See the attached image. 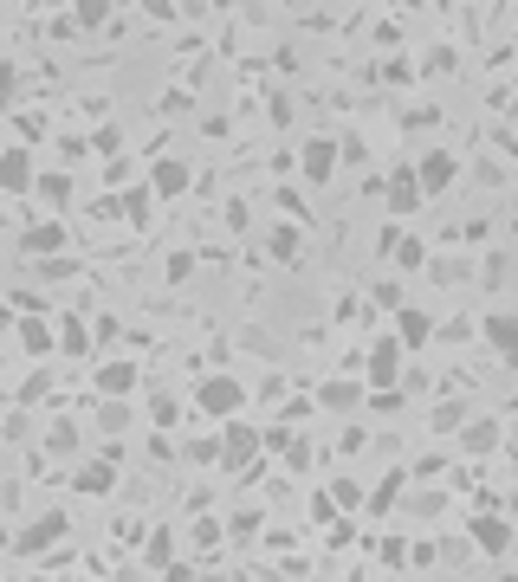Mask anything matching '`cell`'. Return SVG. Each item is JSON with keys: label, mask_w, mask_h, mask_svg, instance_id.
<instances>
[{"label": "cell", "mask_w": 518, "mask_h": 582, "mask_svg": "<svg viewBox=\"0 0 518 582\" xmlns=\"http://www.w3.org/2000/svg\"><path fill=\"white\" fill-rule=\"evenodd\" d=\"M421 201H428V194H421V182H415V162H402V169L383 182V207H389L395 220H415Z\"/></svg>", "instance_id": "52a82bcc"}, {"label": "cell", "mask_w": 518, "mask_h": 582, "mask_svg": "<svg viewBox=\"0 0 518 582\" xmlns=\"http://www.w3.org/2000/svg\"><path fill=\"white\" fill-rule=\"evenodd\" d=\"M460 421H467V401H441V408L428 414V427H434V434H460Z\"/></svg>", "instance_id": "603a6c76"}, {"label": "cell", "mask_w": 518, "mask_h": 582, "mask_svg": "<svg viewBox=\"0 0 518 582\" xmlns=\"http://www.w3.org/2000/svg\"><path fill=\"white\" fill-rule=\"evenodd\" d=\"M59 343H65V356H85V324H78V317H65V324H59Z\"/></svg>", "instance_id": "f546056e"}, {"label": "cell", "mask_w": 518, "mask_h": 582, "mask_svg": "<svg viewBox=\"0 0 518 582\" xmlns=\"http://www.w3.org/2000/svg\"><path fill=\"white\" fill-rule=\"evenodd\" d=\"M52 388V369H33V382H26V401H39Z\"/></svg>", "instance_id": "8d00e7d4"}, {"label": "cell", "mask_w": 518, "mask_h": 582, "mask_svg": "<svg viewBox=\"0 0 518 582\" xmlns=\"http://www.w3.org/2000/svg\"><path fill=\"white\" fill-rule=\"evenodd\" d=\"M33 149H0V194H33Z\"/></svg>", "instance_id": "8fae6325"}, {"label": "cell", "mask_w": 518, "mask_h": 582, "mask_svg": "<svg viewBox=\"0 0 518 582\" xmlns=\"http://www.w3.org/2000/svg\"><path fill=\"white\" fill-rule=\"evenodd\" d=\"M402 363H408L402 337H376V343H370V356H357L363 388H395V382H402Z\"/></svg>", "instance_id": "3957f363"}, {"label": "cell", "mask_w": 518, "mask_h": 582, "mask_svg": "<svg viewBox=\"0 0 518 582\" xmlns=\"http://www.w3.org/2000/svg\"><path fill=\"white\" fill-rule=\"evenodd\" d=\"M72 492H78V498H111V492H117V466H111V460L78 466V473H72Z\"/></svg>", "instance_id": "5bb4252c"}, {"label": "cell", "mask_w": 518, "mask_h": 582, "mask_svg": "<svg viewBox=\"0 0 518 582\" xmlns=\"http://www.w3.org/2000/svg\"><path fill=\"white\" fill-rule=\"evenodd\" d=\"M512 518H499V511H480V518H467V544L480 550V557H506L512 550Z\"/></svg>", "instance_id": "8992f818"}, {"label": "cell", "mask_w": 518, "mask_h": 582, "mask_svg": "<svg viewBox=\"0 0 518 582\" xmlns=\"http://www.w3.org/2000/svg\"><path fill=\"white\" fill-rule=\"evenodd\" d=\"M480 330H486V343H493V350L518 369V311H486Z\"/></svg>", "instance_id": "4fadbf2b"}, {"label": "cell", "mask_w": 518, "mask_h": 582, "mask_svg": "<svg viewBox=\"0 0 518 582\" xmlns=\"http://www.w3.org/2000/svg\"><path fill=\"white\" fill-rule=\"evenodd\" d=\"M39 194H46V201L52 207H65V201H72V175H39V182H33Z\"/></svg>", "instance_id": "d4e9b609"}, {"label": "cell", "mask_w": 518, "mask_h": 582, "mask_svg": "<svg viewBox=\"0 0 518 582\" xmlns=\"http://www.w3.org/2000/svg\"><path fill=\"white\" fill-rule=\"evenodd\" d=\"M415 182H421V194H447L460 182V156H454V149H421V156H415Z\"/></svg>", "instance_id": "5b68a950"}, {"label": "cell", "mask_w": 518, "mask_h": 582, "mask_svg": "<svg viewBox=\"0 0 518 582\" xmlns=\"http://www.w3.org/2000/svg\"><path fill=\"white\" fill-rule=\"evenodd\" d=\"M266 253L279 259V266H292V259L305 253V233H298V220H285V227H272V233H266Z\"/></svg>", "instance_id": "ac0fdd59"}, {"label": "cell", "mask_w": 518, "mask_h": 582, "mask_svg": "<svg viewBox=\"0 0 518 582\" xmlns=\"http://www.w3.org/2000/svg\"><path fill=\"white\" fill-rule=\"evenodd\" d=\"M259 453H266V440H259V427L247 421V414L221 421V473H247Z\"/></svg>", "instance_id": "7a4b0ae2"}, {"label": "cell", "mask_w": 518, "mask_h": 582, "mask_svg": "<svg viewBox=\"0 0 518 582\" xmlns=\"http://www.w3.org/2000/svg\"><path fill=\"white\" fill-rule=\"evenodd\" d=\"M311 401H318L324 414H357L363 401H370V388H363V382H344V376H337V382H324V388H318V395H311Z\"/></svg>", "instance_id": "7c38bea8"}, {"label": "cell", "mask_w": 518, "mask_h": 582, "mask_svg": "<svg viewBox=\"0 0 518 582\" xmlns=\"http://www.w3.org/2000/svg\"><path fill=\"white\" fill-rule=\"evenodd\" d=\"M188 188H195V169H188L182 156H156V169H149V194H156V201H182Z\"/></svg>", "instance_id": "9c48e42d"}, {"label": "cell", "mask_w": 518, "mask_h": 582, "mask_svg": "<svg viewBox=\"0 0 518 582\" xmlns=\"http://www.w3.org/2000/svg\"><path fill=\"white\" fill-rule=\"evenodd\" d=\"M337 162H344V149H337L331 136H311V143L298 149V175H305V188H331Z\"/></svg>", "instance_id": "277c9868"}, {"label": "cell", "mask_w": 518, "mask_h": 582, "mask_svg": "<svg viewBox=\"0 0 518 582\" xmlns=\"http://www.w3.org/2000/svg\"><path fill=\"white\" fill-rule=\"evenodd\" d=\"M337 518V498L331 492H311V524H331Z\"/></svg>", "instance_id": "1f68e13d"}, {"label": "cell", "mask_w": 518, "mask_h": 582, "mask_svg": "<svg viewBox=\"0 0 518 582\" xmlns=\"http://www.w3.org/2000/svg\"><path fill=\"white\" fill-rule=\"evenodd\" d=\"M389 253H395V266H402V272H415L421 259H428V246H421V240H389Z\"/></svg>", "instance_id": "484cf974"}, {"label": "cell", "mask_w": 518, "mask_h": 582, "mask_svg": "<svg viewBox=\"0 0 518 582\" xmlns=\"http://www.w3.org/2000/svg\"><path fill=\"white\" fill-rule=\"evenodd\" d=\"M234 582H247V570H240V576H234Z\"/></svg>", "instance_id": "ab89813d"}, {"label": "cell", "mask_w": 518, "mask_h": 582, "mask_svg": "<svg viewBox=\"0 0 518 582\" xmlns=\"http://www.w3.org/2000/svg\"><path fill=\"white\" fill-rule=\"evenodd\" d=\"M169 557H175V537L156 531V537H149V563H169Z\"/></svg>", "instance_id": "d6a6232c"}, {"label": "cell", "mask_w": 518, "mask_h": 582, "mask_svg": "<svg viewBox=\"0 0 518 582\" xmlns=\"http://www.w3.org/2000/svg\"><path fill=\"white\" fill-rule=\"evenodd\" d=\"M279 207H285V214H292V220H305V214H311V207L298 201V188H279Z\"/></svg>", "instance_id": "e575fe53"}, {"label": "cell", "mask_w": 518, "mask_h": 582, "mask_svg": "<svg viewBox=\"0 0 518 582\" xmlns=\"http://www.w3.org/2000/svg\"><path fill=\"white\" fill-rule=\"evenodd\" d=\"M247 408V382L240 376H201L195 382V414L201 421H234Z\"/></svg>", "instance_id": "6da1fadb"}, {"label": "cell", "mask_w": 518, "mask_h": 582, "mask_svg": "<svg viewBox=\"0 0 518 582\" xmlns=\"http://www.w3.org/2000/svg\"><path fill=\"white\" fill-rule=\"evenodd\" d=\"M188 460H195V466H221V434H201V440H188Z\"/></svg>", "instance_id": "cb8c5ba5"}, {"label": "cell", "mask_w": 518, "mask_h": 582, "mask_svg": "<svg viewBox=\"0 0 518 582\" xmlns=\"http://www.w3.org/2000/svg\"><path fill=\"white\" fill-rule=\"evenodd\" d=\"M499 434H506V427H499L493 414H467V421H460V453H467V460H486V453L499 447Z\"/></svg>", "instance_id": "30bf717a"}, {"label": "cell", "mask_w": 518, "mask_h": 582, "mask_svg": "<svg viewBox=\"0 0 518 582\" xmlns=\"http://www.w3.org/2000/svg\"><path fill=\"white\" fill-rule=\"evenodd\" d=\"M149 207H156V194H149V188L124 194V220H136V227H143V220H149Z\"/></svg>", "instance_id": "f1b7e54d"}, {"label": "cell", "mask_w": 518, "mask_h": 582, "mask_svg": "<svg viewBox=\"0 0 518 582\" xmlns=\"http://www.w3.org/2000/svg\"><path fill=\"white\" fill-rule=\"evenodd\" d=\"M65 531H72V518H59V511H46V518H33V524H26L20 537H13V550H20V557H46L52 544H65Z\"/></svg>", "instance_id": "ba28073f"}, {"label": "cell", "mask_w": 518, "mask_h": 582, "mask_svg": "<svg viewBox=\"0 0 518 582\" xmlns=\"http://www.w3.org/2000/svg\"><path fill=\"white\" fill-rule=\"evenodd\" d=\"M98 427H104V434H124V427H130L124 395H98Z\"/></svg>", "instance_id": "44dd1931"}, {"label": "cell", "mask_w": 518, "mask_h": 582, "mask_svg": "<svg viewBox=\"0 0 518 582\" xmlns=\"http://www.w3.org/2000/svg\"><path fill=\"white\" fill-rule=\"evenodd\" d=\"M331 498H337V505H357L363 485H357V479H337V485H331Z\"/></svg>", "instance_id": "836d02e7"}, {"label": "cell", "mask_w": 518, "mask_h": 582, "mask_svg": "<svg viewBox=\"0 0 518 582\" xmlns=\"http://www.w3.org/2000/svg\"><path fill=\"white\" fill-rule=\"evenodd\" d=\"M136 382H143L136 363H98V395H130Z\"/></svg>", "instance_id": "d6986e66"}, {"label": "cell", "mask_w": 518, "mask_h": 582, "mask_svg": "<svg viewBox=\"0 0 518 582\" xmlns=\"http://www.w3.org/2000/svg\"><path fill=\"white\" fill-rule=\"evenodd\" d=\"M46 447H52V453H72V447H78V427H72V421H52V427H46Z\"/></svg>", "instance_id": "83f0119b"}, {"label": "cell", "mask_w": 518, "mask_h": 582, "mask_svg": "<svg viewBox=\"0 0 518 582\" xmlns=\"http://www.w3.org/2000/svg\"><path fill=\"white\" fill-rule=\"evenodd\" d=\"M20 246H26L33 259H59V253H65V220H39V227H26Z\"/></svg>", "instance_id": "2e32d148"}, {"label": "cell", "mask_w": 518, "mask_h": 582, "mask_svg": "<svg viewBox=\"0 0 518 582\" xmlns=\"http://www.w3.org/2000/svg\"><path fill=\"white\" fill-rule=\"evenodd\" d=\"M175 13H188V20H208L214 0H175Z\"/></svg>", "instance_id": "d590c367"}, {"label": "cell", "mask_w": 518, "mask_h": 582, "mask_svg": "<svg viewBox=\"0 0 518 582\" xmlns=\"http://www.w3.org/2000/svg\"><path fill=\"white\" fill-rule=\"evenodd\" d=\"M13 97H20V65L0 59V104H13Z\"/></svg>", "instance_id": "4dcf8cb0"}, {"label": "cell", "mask_w": 518, "mask_h": 582, "mask_svg": "<svg viewBox=\"0 0 518 582\" xmlns=\"http://www.w3.org/2000/svg\"><path fill=\"white\" fill-rule=\"evenodd\" d=\"M20 350H26V356H52V324H46V311H26V317H20Z\"/></svg>", "instance_id": "e0dca14e"}, {"label": "cell", "mask_w": 518, "mask_h": 582, "mask_svg": "<svg viewBox=\"0 0 518 582\" xmlns=\"http://www.w3.org/2000/svg\"><path fill=\"white\" fill-rule=\"evenodd\" d=\"M441 511H447V492H434V485L408 492V518H421V524H428V518H441Z\"/></svg>", "instance_id": "ffe728a7"}, {"label": "cell", "mask_w": 518, "mask_h": 582, "mask_svg": "<svg viewBox=\"0 0 518 582\" xmlns=\"http://www.w3.org/2000/svg\"><path fill=\"white\" fill-rule=\"evenodd\" d=\"M395 337H402V350H421V343H434V317L415 304H395Z\"/></svg>", "instance_id": "9a60e30c"}, {"label": "cell", "mask_w": 518, "mask_h": 582, "mask_svg": "<svg viewBox=\"0 0 518 582\" xmlns=\"http://www.w3.org/2000/svg\"><path fill=\"white\" fill-rule=\"evenodd\" d=\"M441 473H447V460H441V453H421V460L408 466V479H421V485H434Z\"/></svg>", "instance_id": "4316f807"}, {"label": "cell", "mask_w": 518, "mask_h": 582, "mask_svg": "<svg viewBox=\"0 0 518 582\" xmlns=\"http://www.w3.org/2000/svg\"><path fill=\"white\" fill-rule=\"evenodd\" d=\"M175 421H182V414H175V401L156 395V427H175Z\"/></svg>", "instance_id": "74e56055"}, {"label": "cell", "mask_w": 518, "mask_h": 582, "mask_svg": "<svg viewBox=\"0 0 518 582\" xmlns=\"http://www.w3.org/2000/svg\"><path fill=\"white\" fill-rule=\"evenodd\" d=\"M214 7H234V0H214Z\"/></svg>", "instance_id": "f35d334b"}, {"label": "cell", "mask_w": 518, "mask_h": 582, "mask_svg": "<svg viewBox=\"0 0 518 582\" xmlns=\"http://www.w3.org/2000/svg\"><path fill=\"white\" fill-rule=\"evenodd\" d=\"M104 20H111V0H78V7H72V26H78V33H98Z\"/></svg>", "instance_id": "7402d4cb"}]
</instances>
